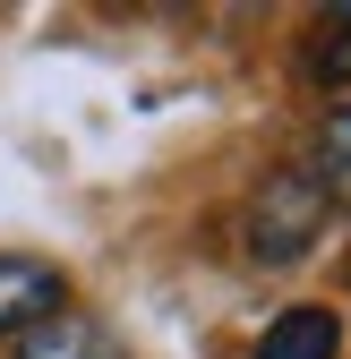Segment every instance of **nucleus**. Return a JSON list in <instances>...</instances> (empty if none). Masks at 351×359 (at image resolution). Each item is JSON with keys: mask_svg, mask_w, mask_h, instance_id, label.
Returning a JSON list of instances; mask_svg holds the SVG:
<instances>
[{"mask_svg": "<svg viewBox=\"0 0 351 359\" xmlns=\"http://www.w3.org/2000/svg\"><path fill=\"white\" fill-rule=\"evenodd\" d=\"M317 231H326V189H317V171H309V163H274L266 180H257L249 214H240L249 257H257V265H300V257L317 248Z\"/></svg>", "mask_w": 351, "mask_h": 359, "instance_id": "1", "label": "nucleus"}, {"mask_svg": "<svg viewBox=\"0 0 351 359\" xmlns=\"http://www.w3.org/2000/svg\"><path fill=\"white\" fill-rule=\"evenodd\" d=\"M18 359H120V351H112V334L86 317V308H60V317H43L18 342Z\"/></svg>", "mask_w": 351, "mask_h": 359, "instance_id": "4", "label": "nucleus"}, {"mask_svg": "<svg viewBox=\"0 0 351 359\" xmlns=\"http://www.w3.org/2000/svg\"><path fill=\"white\" fill-rule=\"evenodd\" d=\"M317 189H326V205H351V103L326 120V137H317Z\"/></svg>", "mask_w": 351, "mask_h": 359, "instance_id": "6", "label": "nucleus"}, {"mask_svg": "<svg viewBox=\"0 0 351 359\" xmlns=\"http://www.w3.org/2000/svg\"><path fill=\"white\" fill-rule=\"evenodd\" d=\"M309 77L334 86V95H351V9H334V18L317 26V43H309Z\"/></svg>", "mask_w": 351, "mask_h": 359, "instance_id": "5", "label": "nucleus"}, {"mask_svg": "<svg viewBox=\"0 0 351 359\" xmlns=\"http://www.w3.org/2000/svg\"><path fill=\"white\" fill-rule=\"evenodd\" d=\"M249 359H343V317L317 308V299H300V308H283V317L257 334Z\"/></svg>", "mask_w": 351, "mask_h": 359, "instance_id": "3", "label": "nucleus"}, {"mask_svg": "<svg viewBox=\"0 0 351 359\" xmlns=\"http://www.w3.org/2000/svg\"><path fill=\"white\" fill-rule=\"evenodd\" d=\"M60 308H69V283L52 274V265L0 248V334H34L43 317H60Z\"/></svg>", "mask_w": 351, "mask_h": 359, "instance_id": "2", "label": "nucleus"}]
</instances>
